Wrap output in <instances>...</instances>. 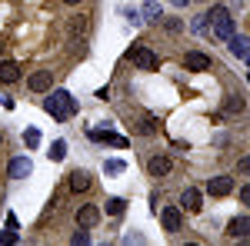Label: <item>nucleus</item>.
I'll list each match as a JSON object with an SVG mask.
<instances>
[{
    "label": "nucleus",
    "instance_id": "f257e3e1",
    "mask_svg": "<svg viewBox=\"0 0 250 246\" xmlns=\"http://www.w3.org/2000/svg\"><path fill=\"white\" fill-rule=\"evenodd\" d=\"M43 110L54 116L57 123H63V120H70V116L77 114V100L67 94V90H54V94L43 100Z\"/></svg>",
    "mask_w": 250,
    "mask_h": 246
},
{
    "label": "nucleus",
    "instance_id": "f03ea898",
    "mask_svg": "<svg viewBox=\"0 0 250 246\" xmlns=\"http://www.w3.org/2000/svg\"><path fill=\"white\" fill-rule=\"evenodd\" d=\"M207 30L213 34V40H227L237 30V23H233L230 10H224V7H213L207 10Z\"/></svg>",
    "mask_w": 250,
    "mask_h": 246
},
{
    "label": "nucleus",
    "instance_id": "7ed1b4c3",
    "mask_svg": "<svg viewBox=\"0 0 250 246\" xmlns=\"http://www.w3.org/2000/svg\"><path fill=\"white\" fill-rule=\"evenodd\" d=\"M130 60H134L137 70H157L160 67V57H157L154 50H147V47H134L130 50Z\"/></svg>",
    "mask_w": 250,
    "mask_h": 246
},
{
    "label": "nucleus",
    "instance_id": "20e7f679",
    "mask_svg": "<svg viewBox=\"0 0 250 246\" xmlns=\"http://www.w3.org/2000/svg\"><path fill=\"white\" fill-rule=\"evenodd\" d=\"M227 47H230L233 57H240V60H247V57H250V40L244 37V34H237V30H233L230 37H227Z\"/></svg>",
    "mask_w": 250,
    "mask_h": 246
},
{
    "label": "nucleus",
    "instance_id": "39448f33",
    "mask_svg": "<svg viewBox=\"0 0 250 246\" xmlns=\"http://www.w3.org/2000/svg\"><path fill=\"white\" fill-rule=\"evenodd\" d=\"M184 67L193 70V74H204V70H210V57H207V54H200V50H190V54L184 57Z\"/></svg>",
    "mask_w": 250,
    "mask_h": 246
},
{
    "label": "nucleus",
    "instance_id": "423d86ee",
    "mask_svg": "<svg viewBox=\"0 0 250 246\" xmlns=\"http://www.w3.org/2000/svg\"><path fill=\"white\" fill-rule=\"evenodd\" d=\"M7 173H10L14 180H23V176H30V173H34V163H30V156H14V160H10V167H7Z\"/></svg>",
    "mask_w": 250,
    "mask_h": 246
},
{
    "label": "nucleus",
    "instance_id": "0eeeda50",
    "mask_svg": "<svg viewBox=\"0 0 250 246\" xmlns=\"http://www.w3.org/2000/svg\"><path fill=\"white\" fill-rule=\"evenodd\" d=\"M227 236H233V240H247L250 236V216H233L230 223H227Z\"/></svg>",
    "mask_w": 250,
    "mask_h": 246
},
{
    "label": "nucleus",
    "instance_id": "6e6552de",
    "mask_svg": "<svg viewBox=\"0 0 250 246\" xmlns=\"http://www.w3.org/2000/svg\"><path fill=\"white\" fill-rule=\"evenodd\" d=\"M50 83H54V74H50V70H37V74L27 76V87H30V90H37V94L50 90Z\"/></svg>",
    "mask_w": 250,
    "mask_h": 246
},
{
    "label": "nucleus",
    "instance_id": "1a4fd4ad",
    "mask_svg": "<svg viewBox=\"0 0 250 246\" xmlns=\"http://www.w3.org/2000/svg\"><path fill=\"white\" fill-rule=\"evenodd\" d=\"M97 220H100V209H97L94 203H83V207L77 209V227H87V229H90Z\"/></svg>",
    "mask_w": 250,
    "mask_h": 246
},
{
    "label": "nucleus",
    "instance_id": "9d476101",
    "mask_svg": "<svg viewBox=\"0 0 250 246\" xmlns=\"http://www.w3.org/2000/svg\"><path fill=\"white\" fill-rule=\"evenodd\" d=\"M233 189V176H210V183H207V193L213 196H227Z\"/></svg>",
    "mask_w": 250,
    "mask_h": 246
},
{
    "label": "nucleus",
    "instance_id": "9b49d317",
    "mask_svg": "<svg viewBox=\"0 0 250 246\" xmlns=\"http://www.w3.org/2000/svg\"><path fill=\"white\" fill-rule=\"evenodd\" d=\"M170 156H150V163H147V173L150 176H167L170 173Z\"/></svg>",
    "mask_w": 250,
    "mask_h": 246
},
{
    "label": "nucleus",
    "instance_id": "f8f14e48",
    "mask_svg": "<svg viewBox=\"0 0 250 246\" xmlns=\"http://www.w3.org/2000/svg\"><path fill=\"white\" fill-rule=\"evenodd\" d=\"M180 207L187 209V213H197V209H200V189L187 187L184 193H180Z\"/></svg>",
    "mask_w": 250,
    "mask_h": 246
},
{
    "label": "nucleus",
    "instance_id": "ddd939ff",
    "mask_svg": "<svg viewBox=\"0 0 250 246\" xmlns=\"http://www.w3.org/2000/svg\"><path fill=\"white\" fill-rule=\"evenodd\" d=\"M20 80V67L14 60H0V83H17Z\"/></svg>",
    "mask_w": 250,
    "mask_h": 246
},
{
    "label": "nucleus",
    "instance_id": "4468645a",
    "mask_svg": "<svg viewBox=\"0 0 250 246\" xmlns=\"http://www.w3.org/2000/svg\"><path fill=\"white\" fill-rule=\"evenodd\" d=\"M160 220H164V227L170 229V233H177V229H180V209L177 207H164L160 209Z\"/></svg>",
    "mask_w": 250,
    "mask_h": 246
},
{
    "label": "nucleus",
    "instance_id": "2eb2a0df",
    "mask_svg": "<svg viewBox=\"0 0 250 246\" xmlns=\"http://www.w3.org/2000/svg\"><path fill=\"white\" fill-rule=\"evenodd\" d=\"M90 140H100V143H114V147H127V140L124 136H117V133H107V130H90Z\"/></svg>",
    "mask_w": 250,
    "mask_h": 246
},
{
    "label": "nucleus",
    "instance_id": "dca6fc26",
    "mask_svg": "<svg viewBox=\"0 0 250 246\" xmlns=\"http://www.w3.org/2000/svg\"><path fill=\"white\" fill-rule=\"evenodd\" d=\"M70 189H74V193H83V189H90V173L74 170V173H70Z\"/></svg>",
    "mask_w": 250,
    "mask_h": 246
},
{
    "label": "nucleus",
    "instance_id": "f3484780",
    "mask_svg": "<svg viewBox=\"0 0 250 246\" xmlns=\"http://www.w3.org/2000/svg\"><path fill=\"white\" fill-rule=\"evenodd\" d=\"M140 17L150 20V23H157V20L164 17V10H160V3H157V0H147V3H144V10H140Z\"/></svg>",
    "mask_w": 250,
    "mask_h": 246
},
{
    "label": "nucleus",
    "instance_id": "a211bd4d",
    "mask_svg": "<svg viewBox=\"0 0 250 246\" xmlns=\"http://www.w3.org/2000/svg\"><path fill=\"white\" fill-rule=\"evenodd\" d=\"M130 127H134V133H144V136H154V133H157L154 116H144V120H137V123H130Z\"/></svg>",
    "mask_w": 250,
    "mask_h": 246
},
{
    "label": "nucleus",
    "instance_id": "6ab92c4d",
    "mask_svg": "<svg viewBox=\"0 0 250 246\" xmlns=\"http://www.w3.org/2000/svg\"><path fill=\"white\" fill-rule=\"evenodd\" d=\"M124 209H127V200L124 196H110L107 200V216H120Z\"/></svg>",
    "mask_w": 250,
    "mask_h": 246
},
{
    "label": "nucleus",
    "instance_id": "aec40b11",
    "mask_svg": "<svg viewBox=\"0 0 250 246\" xmlns=\"http://www.w3.org/2000/svg\"><path fill=\"white\" fill-rule=\"evenodd\" d=\"M224 114H244V100L237 94H230L227 100H224Z\"/></svg>",
    "mask_w": 250,
    "mask_h": 246
},
{
    "label": "nucleus",
    "instance_id": "412c9836",
    "mask_svg": "<svg viewBox=\"0 0 250 246\" xmlns=\"http://www.w3.org/2000/svg\"><path fill=\"white\" fill-rule=\"evenodd\" d=\"M47 156H50V160H54V163H60V160H63V156H67V143H63V140H54V147H50V150H47Z\"/></svg>",
    "mask_w": 250,
    "mask_h": 246
},
{
    "label": "nucleus",
    "instance_id": "4be33fe9",
    "mask_svg": "<svg viewBox=\"0 0 250 246\" xmlns=\"http://www.w3.org/2000/svg\"><path fill=\"white\" fill-rule=\"evenodd\" d=\"M87 30H90V20H87V17H74V20H70V34H74V37H77V34L83 37Z\"/></svg>",
    "mask_w": 250,
    "mask_h": 246
},
{
    "label": "nucleus",
    "instance_id": "5701e85b",
    "mask_svg": "<svg viewBox=\"0 0 250 246\" xmlns=\"http://www.w3.org/2000/svg\"><path fill=\"white\" fill-rule=\"evenodd\" d=\"M104 170L117 176V173H124V170H127V163H124V160H107V163H104Z\"/></svg>",
    "mask_w": 250,
    "mask_h": 246
},
{
    "label": "nucleus",
    "instance_id": "b1692460",
    "mask_svg": "<svg viewBox=\"0 0 250 246\" xmlns=\"http://www.w3.org/2000/svg\"><path fill=\"white\" fill-rule=\"evenodd\" d=\"M23 143H27V147H37V143H40V130H34V127L23 130Z\"/></svg>",
    "mask_w": 250,
    "mask_h": 246
},
{
    "label": "nucleus",
    "instance_id": "393cba45",
    "mask_svg": "<svg viewBox=\"0 0 250 246\" xmlns=\"http://www.w3.org/2000/svg\"><path fill=\"white\" fill-rule=\"evenodd\" d=\"M0 243H3V246L17 243V229H10V227H7V229H3V233H0Z\"/></svg>",
    "mask_w": 250,
    "mask_h": 246
},
{
    "label": "nucleus",
    "instance_id": "a878e982",
    "mask_svg": "<svg viewBox=\"0 0 250 246\" xmlns=\"http://www.w3.org/2000/svg\"><path fill=\"white\" fill-rule=\"evenodd\" d=\"M190 30H193V34H204V30H207V14H204V17H193Z\"/></svg>",
    "mask_w": 250,
    "mask_h": 246
},
{
    "label": "nucleus",
    "instance_id": "bb28decb",
    "mask_svg": "<svg viewBox=\"0 0 250 246\" xmlns=\"http://www.w3.org/2000/svg\"><path fill=\"white\" fill-rule=\"evenodd\" d=\"M74 243H90V233H87V227H80L77 233H74Z\"/></svg>",
    "mask_w": 250,
    "mask_h": 246
},
{
    "label": "nucleus",
    "instance_id": "cd10ccee",
    "mask_svg": "<svg viewBox=\"0 0 250 246\" xmlns=\"http://www.w3.org/2000/svg\"><path fill=\"white\" fill-rule=\"evenodd\" d=\"M124 17H127V23H134V27H140V14H137V10H124Z\"/></svg>",
    "mask_w": 250,
    "mask_h": 246
},
{
    "label": "nucleus",
    "instance_id": "c85d7f7f",
    "mask_svg": "<svg viewBox=\"0 0 250 246\" xmlns=\"http://www.w3.org/2000/svg\"><path fill=\"white\" fill-rule=\"evenodd\" d=\"M167 30H170V34H180V30H184V23H180L177 17H170V20H167Z\"/></svg>",
    "mask_w": 250,
    "mask_h": 246
},
{
    "label": "nucleus",
    "instance_id": "c756f323",
    "mask_svg": "<svg viewBox=\"0 0 250 246\" xmlns=\"http://www.w3.org/2000/svg\"><path fill=\"white\" fill-rule=\"evenodd\" d=\"M240 203H247V207H250V187H240Z\"/></svg>",
    "mask_w": 250,
    "mask_h": 246
},
{
    "label": "nucleus",
    "instance_id": "7c9ffc66",
    "mask_svg": "<svg viewBox=\"0 0 250 246\" xmlns=\"http://www.w3.org/2000/svg\"><path fill=\"white\" fill-rule=\"evenodd\" d=\"M240 173H250V156H240Z\"/></svg>",
    "mask_w": 250,
    "mask_h": 246
},
{
    "label": "nucleus",
    "instance_id": "2f4dec72",
    "mask_svg": "<svg viewBox=\"0 0 250 246\" xmlns=\"http://www.w3.org/2000/svg\"><path fill=\"white\" fill-rule=\"evenodd\" d=\"M173 7H187V3H190V0H170Z\"/></svg>",
    "mask_w": 250,
    "mask_h": 246
},
{
    "label": "nucleus",
    "instance_id": "473e14b6",
    "mask_svg": "<svg viewBox=\"0 0 250 246\" xmlns=\"http://www.w3.org/2000/svg\"><path fill=\"white\" fill-rule=\"evenodd\" d=\"M63 3H80V0H63Z\"/></svg>",
    "mask_w": 250,
    "mask_h": 246
},
{
    "label": "nucleus",
    "instance_id": "72a5a7b5",
    "mask_svg": "<svg viewBox=\"0 0 250 246\" xmlns=\"http://www.w3.org/2000/svg\"><path fill=\"white\" fill-rule=\"evenodd\" d=\"M247 60H250V57H247Z\"/></svg>",
    "mask_w": 250,
    "mask_h": 246
}]
</instances>
